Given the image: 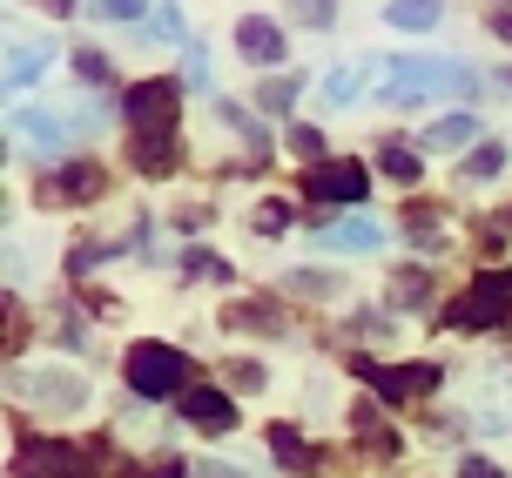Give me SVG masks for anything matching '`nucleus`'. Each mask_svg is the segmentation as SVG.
I'll return each instance as SVG.
<instances>
[{
	"instance_id": "obj_1",
	"label": "nucleus",
	"mask_w": 512,
	"mask_h": 478,
	"mask_svg": "<svg viewBox=\"0 0 512 478\" xmlns=\"http://www.w3.org/2000/svg\"><path fill=\"white\" fill-rule=\"evenodd\" d=\"M432 95L479 101V75H472L465 61H418V54H405V61L384 68V101H391V108H418V101H432Z\"/></svg>"
},
{
	"instance_id": "obj_2",
	"label": "nucleus",
	"mask_w": 512,
	"mask_h": 478,
	"mask_svg": "<svg viewBox=\"0 0 512 478\" xmlns=\"http://www.w3.org/2000/svg\"><path fill=\"white\" fill-rule=\"evenodd\" d=\"M122 371H128V391H135V398H176L196 364H189L176 344H155V337H142V344H128Z\"/></svg>"
},
{
	"instance_id": "obj_3",
	"label": "nucleus",
	"mask_w": 512,
	"mask_h": 478,
	"mask_svg": "<svg viewBox=\"0 0 512 478\" xmlns=\"http://www.w3.org/2000/svg\"><path fill=\"white\" fill-rule=\"evenodd\" d=\"M122 115H128V142L176 135V122H182V81H128Z\"/></svg>"
},
{
	"instance_id": "obj_4",
	"label": "nucleus",
	"mask_w": 512,
	"mask_h": 478,
	"mask_svg": "<svg viewBox=\"0 0 512 478\" xmlns=\"http://www.w3.org/2000/svg\"><path fill=\"white\" fill-rule=\"evenodd\" d=\"M102 445H68V438H21L14 478H95Z\"/></svg>"
},
{
	"instance_id": "obj_5",
	"label": "nucleus",
	"mask_w": 512,
	"mask_h": 478,
	"mask_svg": "<svg viewBox=\"0 0 512 478\" xmlns=\"http://www.w3.org/2000/svg\"><path fill=\"white\" fill-rule=\"evenodd\" d=\"M297 196L331 202V209H358V202L371 196V176H364V162H317V169H304Z\"/></svg>"
},
{
	"instance_id": "obj_6",
	"label": "nucleus",
	"mask_w": 512,
	"mask_h": 478,
	"mask_svg": "<svg viewBox=\"0 0 512 478\" xmlns=\"http://www.w3.org/2000/svg\"><path fill=\"white\" fill-rule=\"evenodd\" d=\"M506 303H512V290H506V270H486V277H472V290H465L438 324H452V330H486V324H499L506 317Z\"/></svg>"
},
{
	"instance_id": "obj_7",
	"label": "nucleus",
	"mask_w": 512,
	"mask_h": 478,
	"mask_svg": "<svg viewBox=\"0 0 512 478\" xmlns=\"http://www.w3.org/2000/svg\"><path fill=\"white\" fill-rule=\"evenodd\" d=\"M351 371L391 404H405L411 391H432L438 384V364H398V371H391V364H378V357H351Z\"/></svg>"
},
{
	"instance_id": "obj_8",
	"label": "nucleus",
	"mask_w": 512,
	"mask_h": 478,
	"mask_svg": "<svg viewBox=\"0 0 512 478\" xmlns=\"http://www.w3.org/2000/svg\"><path fill=\"white\" fill-rule=\"evenodd\" d=\"M236 54H243V61H256V68H277V61H290V41H283L277 21L243 14V21H236Z\"/></svg>"
},
{
	"instance_id": "obj_9",
	"label": "nucleus",
	"mask_w": 512,
	"mask_h": 478,
	"mask_svg": "<svg viewBox=\"0 0 512 478\" xmlns=\"http://www.w3.org/2000/svg\"><path fill=\"white\" fill-rule=\"evenodd\" d=\"M182 418H189L196 431H209V438H223V431L236 425V404H230V391L196 384V391H182Z\"/></svg>"
},
{
	"instance_id": "obj_10",
	"label": "nucleus",
	"mask_w": 512,
	"mask_h": 478,
	"mask_svg": "<svg viewBox=\"0 0 512 478\" xmlns=\"http://www.w3.org/2000/svg\"><path fill=\"white\" fill-rule=\"evenodd\" d=\"M223 330H250V337H283L290 330V317H283L270 297H236L230 310H223Z\"/></svg>"
},
{
	"instance_id": "obj_11",
	"label": "nucleus",
	"mask_w": 512,
	"mask_h": 478,
	"mask_svg": "<svg viewBox=\"0 0 512 478\" xmlns=\"http://www.w3.org/2000/svg\"><path fill=\"white\" fill-rule=\"evenodd\" d=\"M14 142H27L34 155H61L68 149V122H54V115H41V108H14Z\"/></svg>"
},
{
	"instance_id": "obj_12",
	"label": "nucleus",
	"mask_w": 512,
	"mask_h": 478,
	"mask_svg": "<svg viewBox=\"0 0 512 478\" xmlns=\"http://www.w3.org/2000/svg\"><path fill=\"white\" fill-rule=\"evenodd\" d=\"M317 250H384V229L371 216H344V223L317 229Z\"/></svg>"
},
{
	"instance_id": "obj_13",
	"label": "nucleus",
	"mask_w": 512,
	"mask_h": 478,
	"mask_svg": "<svg viewBox=\"0 0 512 478\" xmlns=\"http://www.w3.org/2000/svg\"><path fill=\"white\" fill-rule=\"evenodd\" d=\"M270 452H277L283 465L310 472V478H331V458L317 452V445H304V431H290V425H277V431H270Z\"/></svg>"
},
{
	"instance_id": "obj_14",
	"label": "nucleus",
	"mask_w": 512,
	"mask_h": 478,
	"mask_svg": "<svg viewBox=\"0 0 512 478\" xmlns=\"http://www.w3.org/2000/svg\"><path fill=\"white\" fill-rule=\"evenodd\" d=\"M128 162H135L142 176H176L182 149H176V135H155V142H128Z\"/></svg>"
},
{
	"instance_id": "obj_15",
	"label": "nucleus",
	"mask_w": 512,
	"mask_h": 478,
	"mask_svg": "<svg viewBox=\"0 0 512 478\" xmlns=\"http://www.w3.org/2000/svg\"><path fill=\"white\" fill-rule=\"evenodd\" d=\"M384 21L398 34H425V27L445 21V0H384Z\"/></svg>"
},
{
	"instance_id": "obj_16",
	"label": "nucleus",
	"mask_w": 512,
	"mask_h": 478,
	"mask_svg": "<svg viewBox=\"0 0 512 478\" xmlns=\"http://www.w3.org/2000/svg\"><path fill=\"white\" fill-rule=\"evenodd\" d=\"M465 142H479V122H472V115H438V122L425 128V149H438V155L465 149Z\"/></svg>"
},
{
	"instance_id": "obj_17",
	"label": "nucleus",
	"mask_w": 512,
	"mask_h": 478,
	"mask_svg": "<svg viewBox=\"0 0 512 478\" xmlns=\"http://www.w3.org/2000/svg\"><path fill=\"white\" fill-rule=\"evenodd\" d=\"M41 68H48V48H21V41L7 48V88H14V95H21V88H34V81H41Z\"/></svg>"
},
{
	"instance_id": "obj_18",
	"label": "nucleus",
	"mask_w": 512,
	"mask_h": 478,
	"mask_svg": "<svg viewBox=\"0 0 512 478\" xmlns=\"http://www.w3.org/2000/svg\"><path fill=\"white\" fill-rule=\"evenodd\" d=\"M41 196H102V169H95V162H68L61 182H48Z\"/></svg>"
},
{
	"instance_id": "obj_19",
	"label": "nucleus",
	"mask_w": 512,
	"mask_h": 478,
	"mask_svg": "<svg viewBox=\"0 0 512 478\" xmlns=\"http://www.w3.org/2000/svg\"><path fill=\"white\" fill-rule=\"evenodd\" d=\"M378 169L391 182H418V155H411V142H378Z\"/></svg>"
},
{
	"instance_id": "obj_20",
	"label": "nucleus",
	"mask_w": 512,
	"mask_h": 478,
	"mask_svg": "<svg viewBox=\"0 0 512 478\" xmlns=\"http://www.w3.org/2000/svg\"><path fill=\"white\" fill-rule=\"evenodd\" d=\"M256 101H263V115H290L297 108V75H270L256 88Z\"/></svg>"
},
{
	"instance_id": "obj_21",
	"label": "nucleus",
	"mask_w": 512,
	"mask_h": 478,
	"mask_svg": "<svg viewBox=\"0 0 512 478\" xmlns=\"http://www.w3.org/2000/svg\"><path fill=\"white\" fill-rule=\"evenodd\" d=\"M358 81H364V68H331L324 75V108H351L358 101Z\"/></svg>"
},
{
	"instance_id": "obj_22",
	"label": "nucleus",
	"mask_w": 512,
	"mask_h": 478,
	"mask_svg": "<svg viewBox=\"0 0 512 478\" xmlns=\"http://www.w3.org/2000/svg\"><path fill=\"white\" fill-rule=\"evenodd\" d=\"M405 229L425 243V250H438V243H445V236H438V209H432V202H405Z\"/></svg>"
},
{
	"instance_id": "obj_23",
	"label": "nucleus",
	"mask_w": 512,
	"mask_h": 478,
	"mask_svg": "<svg viewBox=\"0 0 512 478\" xmlns=\"http://www.w3.org/2000/svg\"><path fill=\"white\" fill-rule=\"evenodd\" d=\"M425 297H432V277H425V270H398V277H391V303L418 310Z\"/></svg>"
},
{
	"instance_id": "obj_24",
	"label": "nucleus",
	"mask_w": 512,
	"mask_h": 478,
	"mask_svg": "<svg viewBox=\"0 0 512 478\" xmlns=\"http://www.w3.org/2000/svg\"><path fill=\"white\" fill-rule=\"evenodd\" d=\"M75 75L88 81V88H115V68H108L102 48H75Z\"/></svg>"
},
{
	"instance_id": "obj_25",
	"label": "nucleus",
	"mask_w": 512,
	"mask_h": 478,
	"mask_svg": "<svg viewBox=\"0 0 512 478\" xmlns=\"http://www.w3.org/2000/svg\"><path fill=\"white\" fill-rule=\"evenodd\" d=\"M499 169H506V142H479V149L465 155V176H472V182L499 176Z\"/></svg>"
},
{
	"instance_id": "obj_26",
	"label": "nucleus",
	"mask_w": 512,
	"mask_h": 478,
	"mask_svg": "<svg viewBox=\"0 0 512 478\" xmlns=\"http://www.w3.org/2000/svg\"><path fill=\"white\" fill-rule=\"evenodd\" d=\"M149 21H155V34H162V41H176V48L189 41V21H182V7H176V0H155V14H149Z\"/></svg>"
},
{
	"instance_id": "obj_27",
	"label": "nucleus",
	"mask_w": 512,
	"mask_h": 478,
	"mask_svg": "<svg viewBox=\"0 0 512 478\" xmlns=\"http://www.w3.org/2000/svg\"><path fill=\"white\" fill-rule=\"evenodd\" d=\"M223 384H230V391H263V384H270V371H263V364H250V357H236V364H223Z\"/></svg>"
},
{
	"instance_id": "obj_28",
	"label": "nucleus",
	"mask_w": 512,
	"mask_h": 478,
	"mask_svg": "<svg viewBox=\"0 0 512 478\" xmlns=\"http://www.w3.org/2000/svg\"><path fill=\"white\" fill-rule=\"evenodd\" d=\"M182 277H230V263L216 250H182Z\"/></svg>"
},
{
	"instance_id": "obj_29",
	"label": "nucleus",
	"mask_w": 512,
	"mask_h": 478,
	"mask_svg": "<svg viewBox=\"0 0 512 478\" xmlns=\"http://www.w3.org/2000/svg\"><path fill=\"white\" fill-rule=\"evenodd\" d=\"M290 155H297L304 169H317V162H324V135H317V128H290Z\"/></svg>"
},
{
	"instance_id": "obj_30",
	"label": "nucleus",
	"mask_w": 512,
	"mask_h": 478,
	"mask_svg": "<svg viewBox=\"0 0 512 478\" xmlns=\"http://www.w3.org/2000/svg\"><path fill=\"white\" fill-rule=\"evenodd\" d=\"M88 7H95L102 21H142V14H155L149 0H88Z\"/></svg>"
},
{
	"instance_id": "obj_31",
	"label": "nucleus",
	"mask_w": 512,
	"mask_h": 478,
	"mask_svg": "<svg viewBox=\"0 0 512 478\" xmlns=\"http://www.w3.org/2000/svg\"><path fill=\"white\" fill-rule=\"evenodd\" d=\"M290 14L304 27H331L337 21V0H290Z\"/></svg>"
},
{
	"instance_id": "obj_32",
	"label": "nucleus",
	"mask_w": 512,
	"mask_h": 478,
	"mask_svg": "<svg viewBox=\"0 0 512 478\" xmlns=\"http://www.w3.org/2000/svg\"><path fill=\"white\" fill-rule=\"evenodd\" d=\"M256 229H263V236H283V229H290V202H263V209H256Z\"/></svg>"
},
{
	"instance_id": "obj_33",
	"label": "nucleus",
	"mask_w": 512,
	"mask_h": 478,
	"mask_svg": "<svg viewBox=\"0 0 512 478\" xmlns=\"http://www.w3.org/2000/svg\"><path fill=\"white\" fill-rule=\"evenodd\" d=\"M182 68H189V81H196V88H209V54H203V41H182Z\"/></svg>"
},
{
	"instance_id": "obj_34",
	"label": "nucleus",
	"mask_w": 512,
	"mask_h": 478,
	"mask_svg": "<svg viewBox=\"0 0 512 478\" xmlns=\"http://www.w3.org/2000/svg\"><path fill=\"white\" fill-rule=\"evenodd\" d=\"M452 478H506V472H499L492 458H459V472H452Z\"/></svg>"
},
{
	"instance_id": "obj_35",
	"label": "nucleus",
	"mask_w": 512,
	"mask_h": 478,
	"mask_svg": "<svg viewBox=\"0 0 512 478\" xmlns=\"http://www.w3.org/2000/svg\"><path fill=\"white\" fill-rule=\"evenodd\" d=\"M290 290H304V297H337L331 277H290Z\"/></svg>"
},
{
	"instance_id": "obj_36",
	"label": "nucleus",
	"mask_w": 512,
	"mask_h": 478,
	"mask_svg": "<svg viewBox=\"0 0 512 478\" xmlns=\"http://www.w3.org/2000/svg\"><path fill=\"white\" fill-rule=\"evenodd\" d=\"M142 478H196V465H182V458H162V465H149Z\"/></svg>"
},
{
	"instance_id": "obj_37",
	"label": "nucleus",
	"mask_w": 512,
	"mask_h": 478,
	"mask_svg": "<svg viewBox=\"0 0 512 478\" xmlns=\"http://www.w3.org/2000/svg\"><path fill=\"white\" fill-rule=\"evenodd\" d=\"M492 34H499V41H512V0H506V7H492Z\"/></svg>"
},
{
	"instance_id": "obj_38",
	"label": "nucleus",
	"mask_w": 512,
	"mask_h": 478,
	"mask_svg": "<svg viewBox=\"0 0 512 478\" xmlns=\"http://www.w3.org/2000/svg\"><path fill=\"white\" fill-rule=\"evenodd\" d=\"M196 478H243L236 465H196Z\"/></svg>"
},
{
	"instance_id": "obj_39",
	"label": "nucleus",
	"mask_w": 512,
	"mask_h": 478,
	"mask_svg": "<svg viewBox=\"0 0 512 478\" xmlns=\"http://www.w3.org/2000/svg\"><path fill=\"white\" fill-rule=\"evenodd\" d=\"M41 7H54V14H75V0H41Z\"/></svg>"
},
{
	"instance_id": "obj_40",
	"label": "nucleus",
	"mask_w": 512,
	"mask_h": 478,
	"mask_svg": "<svg viewBox=\"0 0 512 478\" xmlns=\"http://www.w3.org/2000/svg\"><path fill=\"white\" fill-rule=\"evenodd\" d=\"M499 88H512V68H506V75H499Z\"/></svg>"
},
{
	"instance_id": "obj_41",
	"label": "nucleus",
	"mask_w": 512,
	"mask_h": 478,
	"mask_svg": "<svg viewBox=\"0 0 512 478\" xmlns=\"http://www.w3.org/2000/svg\"><path fill=\"white\" fill-rule=\"evenodd\" d=\"M506 290H512V270H506Z\"/></svg>"
}]
</instances>
